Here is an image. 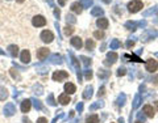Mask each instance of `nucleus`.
<instances>
[{
    "label": "nucleus",
    "mask_w": 158,
    "mask_h": 123,
    "mask_svg": "<svg viewBox=\"0 0 158 123\" xmlns=\"http://www.w3.org/2000/svg\"><path fill=\"white\" fill-rule=\"evenodd\" d=\"M126 8H128V10L130 13H137L144 8V4H142L141 0H132V1L128 3V7Z\"/></svg>",
    "instance_id": "f257e3e1"
},
{
    "label": "nucleus",
    "mask_w": 158,
    "mask_h": 123,
    "mask_svg": "<svg viewBox=\"0 0 158 123\" xmlns=\"http://www.w3.org/2000/svg\"><path fill=\"white\" fill-rule=\"evenodd\" d=\"M155 37H158V30H155V29H146L141 35V41L147 42L150 39L155 38Z\"/></svg>",
    "instance_id": "f03ea898"
},
{
    "label": "nucleus",
    "mask_w": 158,
    "mask_h": 123,
    "mask_svg": "<svg viewBox=\"0 0 158 123\" xmlns=\"http://www.w3.org/2000/svg\"><path fill=\"white\" fill-rule=\"evenodd\" d=\"M138 26H141V28L146 26V21L142 20V21H140V22H136V21H126L125 22V28L128 29V30H132V31H134Z\"/></svg>",
    "instance_id": "7ed1b4c3"
},
{
    "label": "nucleus",
    "mask_w": 158,
    "mask_h": 123,
    "mask_svg": "<svg viewBox=\"0 0 158 123\" xmlns=\"http://www.w3.org/2000/svg\"><path fill=\"white\" fill-rule=\"evenodd\" d=\"M32 24H33V26H36V28H41V26L46 25V18L41 15H37L32 18Z\"/></svg>",
    "instance_id": "20e7f679"
},
{
    "label": "nucleus",
    "mask_w": 158,
    "mask_h": 123,
    "mask_svg": "<svg viewBox=\"0 0 158 123\" xmlns=\"http://www.w3.org/2000/svg\"><path fill=\"white\" fill-rule=\"evenodd\" d=\"M67 77H68V73L66 72V71H55V72L53 73V80L54 81H62Z\"/></svg>",
    "instance_id": "39448f33"
},
{
    "label": "nucleus",
    "mask_w": 158,
    "mask_h": 123,
    "mask_svg": "<svg viewBox=\"0 0 158 123\" xmlns=\"http://www.w3.org/2000/svg\"><path fill=\"white\" fill-rule=\"evenodd\" d=\"M41 39L45 43H50V42H53V39H54V34L50 30H44L41 33Z\"/></svg>",
    "instance_id": "423d86ee"
},
{
    "label": "nucleus",
    "mask_w": 158,
    "mask_h": 123,
    "mask_svg": "<svg viewBox=\"0 0 158 123\" xmlns=\"http://www.w3.org/2000/svg\"><path fill=\"white\" fill-rule=\"evenodd\" d=\"M158 68V63L154 59H147L146 60V71L147 72H155Z\"/></svg>",
    "instance_id": "0eeeda50"
},
{
    "label": "nucleus",
    "mask_w": 158,
    "mask_h": 123,
    "mask_svg": "<svg viewBox=\"0 0 158 123\" xmlns=\"http://www.w3.org/2000/svg\"><path fill=\"white\" fill-rule=\"evenodd\" d=\"M117 60V54L116 52H108L107 54V59L104 60V64L105 65H111V64H113V63Z\"/></svg>",
    "instance_id": "6e6552de"
},
{
    "label": "nucleus",
    "mask_w": 158,
    "mask_h": 123,
    "mask_svg": "<svg viewBox=\"0 0 158 123\" xmlns=\"http://www.w3.org/2000/svg\"><path fill=\"white\" fill-rule=\"evenodd\" d=\"M47 55H49V49H47V47H41V49L37 50V58H38L40 60L46 59Z\"/></svg>",
    "instance_id": "1a4fd4ad"
},
{
    "label": "nucleus",
    "mask_w": 158,
    "mask_h": 123,
    "mask_svg": "<svg viewBox=\"0 0 158 123\" xmlns=\"http://www.w3.org/2000/svg\"><path fill=\"white\" fill-rule=\"evenodd\" d=\"M70 43H71V46L78 49V50H80L82 46H83V42H82L80 37H73V38L70 39Z\"/></svg>",
    "instance_id": "9d476101"
},
{
    "label": "nucleus",
    "mask_w": 158,
    "mask_h": 123,
    "mask_svg": "<svg viewBox=\"0 0 158 123\" xmlns=\"http://www.w3.org/2000/svg\"><path fill=\"white\" fill-rule=\"evenodd\" d=\"M20 59H21V62L25 63V64L30 63V52H29V50H23V52H21V55H20Z\"/></svg>",
    "instance_id": "9b49d317"
},
{
    "label": "nucleus",
    "mask_w": 158,
    "mask_h": 123,
    "mask_svg": "<svg viewBox=\"0 0 158 123\" xmlns=\"http://www.w3.org/2000/svg\"><path fill=\"white\" fill-rule=\"evenodd\" d=\"M15 113H16V109H15V106H13V104H7V105H5L4 114L7 115V117H12Z\"/></svg>",
    "instance_id": "f8f14e48"
},
{
    "label": "nucleus",
    "mask_w": 158,
    "mask_h": 123,
    "mask_svg": "<svg viewBox=\"0 0 158 123\" xmlns=\"http://www.w3.org/2000/svg\"><path fill=\"white\" fill-rule=\"evenodd\" d=\"M108 24H109V22H108V20H107V18H104V17L97 18V20H96V26L99 29H102V30H103V29H107L108 28Z\"/></svg>",
    "instance_id": "ddd939ff"
},
{
    "label": "nucleus",
    "mask_w": 158,
    "mask_h": 123,
    "mask_svg": "<svg viewBox=\"0 0 158 123\" xmlns=\"http://www.w3.org/2000/svg\"><path fill=\"white\" fill-rule=\"evenodd\" d=\"M30 107H32L30 99H24V101L21 102V111L23 113H28L29 110H30Z\"/></svg>",
    "instance_id": "4468645a"
},
{
    "label": "nucleus",
    "mask_w": 158,
    "mask_h": 123,
    "mask_svg": "<svg viewBox=\"0 0 158 123\" xmlns=\"http://www.w3.org/2000/svg\"><path fill=\"white\" fill-rule=\"evenodd\" d=\"M142 113H145V115L149 118H153L154 117V109H153L150 105H145L144 109H142Z\"/></svg>",
    "instance_id": "2eb2a0df"
},
{
    "label": "nucleus",
    "mask_w": 158,
    "mask_h": 123,
    "mask_svg": "<svg viewBox=\"0 0 158 123\" xmlns=\"http://www.w3.org/2000/svg\"><path fill=\"white\" fill-rule=\"evenodd\" d=\"M82 9H83V7H82L80 3L75 1V3H73V4H71V10H73L74 13H76V15H80Z\"/></svg>",
    "instance_id": "dca6fc26"
},
{
    "label": "nucleus",
    "mask_w": 158,
    "mask_h": 123,
    "mask_svg": "<svg viewBox=\"0 0 158 123\" xmlns=\"http://www.w3.org/2000/svg\"><path fill=\"white\" fill-rule=\"evenodd\" d=\"M65 90H66V93L67 94H73V93H75L76 92V88H75V85H74L73 83H66L65 84Z\"/></svg>",
    "instance_id": "f3484780"
},
{
    "label": "nucleus",
    "mask_w": 158,
    "mask_h": 123,
    "mask_svg": "<svg viewBox=\"0 0 158 123\" xmlns=\"http://www.w3.org/2000/svg\"><path fill=\"white\" fill-rule=\"evenodd\" d=\"M58 102H59L61 105H67L68 102H70V97H68V94L67 93L61 94V96L58 97Z\"/></svg>",
    "instance_id": "a211bd4d"
},
{
    "label": "nucleus",
    "mask_w": 158,
    "mask_h": 123,
    "mask_svg": "<svg viewBox=\"0 0 158 123\" xmlns=\"http://www.w3.org/2000/svg\"><path fill=\"white\" fill-rule=\"evenodd\" d=\"M8 51H9L11 56L16 58L17 56V54H18V47L16 46V44H9V46H8Z\"/></svg>",
    "instance_id": "6ab92c4d"
},
{
    "label": "nucleus",
    "mask_w": 158,
    "mask_h": 123,
    "mask_svg": "<svg viewBox=\"0 0 158 123\" xmlns=\"http://www.w3.org/2000/svg\"><path fill=\"white\" fill-rule=\"evenodd\" d=\"M50 63H53V64H61L62 63V56H61L59 54H54L50 56Z\"/></svg>",
    "instance_id": "aec40b11"
},
{
    "label": "nucleus",
    "mask_w": 158,
    "mask_h": 123,
    "mask_svg": "<svg viewBox=\"0 0 158 123\" xmlns=\"http://www.w3.org/2000/svg\"><path fill=\"white\" fill-rule=\"evenodd\" d=\"M91 15L92 16H99V17H100V16L104 15V10H103L100 7H94L91 9Z\"/></svg>",
    "instance_id": "412c9836"
},
{
    "label": "nucleus",
    "mask_w": 158,
    "mask_h": 123,
    "mask_svg": "<svg viewBox=\"0 0 158 123\" xmlns=\"http://www.w3.org/2000/svg\"><path fill=\"white\" fill-rule=\"evenodd\" d=\"M87 123H99V117L96 114H92V115H88L86 119Z\"/></svg>",
    "instance_id": "4be33fe9"
},
{
    "label": "nucleus",
    "mask_w": 158,
    "mask_h": 123,
    "mask_svg": "<svg viewBox=\"0 0 158 123\" xmlns=\"http://www.w3.org/2000/svg\"><path fill=\"white\" fill-rule=\"evenodd\" d=\"M109 47H111V50L118 49V47H121V42L118 41V39H112V41H111V43H109Z\"/></svg>",
    "instance_id": "5701e85b"
},
{
    "label": "nucleus",
    "mask_w": 158,
    "mask_h": 123,
    "mask_svg": "<svg viewBox=\"0 0 158 123\" xmlns=\"http://www.w3.org/2000/svg\"><path fill=\"white\" fill-rule=\"evenodd\" d=\"M84 46H86V49L90 51V50H94L96 44H95V41H94V39H87L86 43H84Z\"/></svg>",
    "instance_id": "b1692460"
},
{
    "label": "nucleus",
    "mask_w": 158,
    "mask_h": 123,
    "mask_svg": "<svg viewBox=\"0 0 158 123\" xmlns=\"http://www.w3.org/2000/svg\"><path fill=\"white\" fill-rule=\"evenodd\" d=\"M158 12V7H153V8H150V9H147V10H145L142 15H144V17H147V16H150V15H154V13H157Z\"/></svg>",
    "instance_id": "393cba45"
},
{
    "label": "nucleus",
    "mask_w": 158,
    "mask_h": 123,
    "mask_svg": "<svg viewBox=\"0 0 158 123\" xmlns=\"http://www.w3.org/2000/svg\"><path fill=\"white\" fill-rule=\"evenodd\" d=\"M68 54H70V56H71V63L74 64V67H75L76 69H79V60L75 58V55L73 54V51H70Z\"/></svg>",
    "instance_id": "a878e982"
},
{
    "label": "nucleus",
    "mask_w": 158,
    "mask_h": 123,
    "mask_svg": "<svg viewBox=\"0 0 158 123\" xmlns=\"http://www.w3.org/2000/svg\"><path fill=\"white\" fill-rule=\"evenodd\" d=\"M7 97H8V90L4 88V86H0V99L4 101Z\"/></svg>",
    "instance_id": "bb28decb"
},
{
    "label": "nucleus",
    "mask_w": 158,
    "mask_h": 123,
    "mask_svg": "<svg viewBox=\"0 0 158 123\" xmlns=\"http://www.w3.org/2000/svg\"><path fill=\"white\" fill-rule=\"evenodd\" d=\"M63 33H65V35H71L74 33V28L71 25H66L63 29Z\"/></svg>",
    "instance_id": "cd10ccee"
},
{
    "label": "nucleus",
    "mask_w": 158,
    "mask_h": 123,
    "mask_svg": "<svg viewBox=\"0 0 158 123\" xmlns=\"http://www.w3.org/2000/svg\"><path fill=\"white\" fill-rule=\"evenodd\" d=\"M91 96H92V86H87V88L84 89L83 97H84V98H90Z\"/></svg>",
    "instance_id": "c85d7f7f"
},
{
    "label": "nucleus",
    "mask_w": 158,
    "mask_h": 123,
    "mask_svg": "<svg viewBox=\"0 0 158 123\" xmlns=\"http://www.w3.org/2000/svg\"><path fill=\"white\" fill-rule=\"evenodd\" d=\"M94 37L96 39H103L105 37V34H104V31L103 30H96V31H94Z\"/></svg>",
    "instance_id": "c756f323"
},
{
    "label": "nucleus",
    "mask_w": 158,
    "mask_h": 123,
    "mask_svg": "<svg viewBox=\"0 0 158 123\" xmlns=\"http://www.w3.org/2000/svg\"><path fill=\"white\" fill-rule=\"evenodd\" d=\"M66 21H67V25H68V24H75L76 22V18L74 17L73 15H68V13H67V15H66Z\"/></svg>",
    "instance_id": "7c9ffc66"
},
{
    "label": "nucleus",
    "mask_w": 158,
    "mask_h": 123,
    "mask_svg": "<svg viewBox=\"0 0 158 123\" xmlns=\"http://www.w3.org/2000/svg\"><path fill=\"white\" fill-rule=\"evenodd\" d=\"M80 4L83 8H90L92 5V0H80Z\"/></svg>",
    "instance_id": "2f4dec72"
},
{
    "label": "nucleus",
    "mask_w": 158,
    "mask_h": 123,
    "mask_svg": "<svg viewBox=\"0 0 158 123\" xmlns=\"http://www.w3.org/2000/svg\"><path fill=\"white\" fill-rule=\"evenodd\" d=\"M97 75H99V77L105 79V77H108V75H109V72H108V71H105V69H100L99 72H97Z\"/></svg>",
    "instance_id": "473e14b6"
},
{
    "label": "nucleus",
    "mask_w": 158,
    "mask_h": 123,
    "mask_svg": "<svg viewBox=\"0 0 158 123\" xmlns=\"http://www.w3.org/2000/svg\"><path fill=\"white\" fill-rule=\"evenodd\" d=\"M124 58H128V59L133 60V62H142V60L140 59L137 55H124Z\"/></svg>",
    "instance_id": "72a5a7b5"
},
{
    "label": "nucleus",
    "mask_w": 158,
    "mask_h": 123,
    "mask_svg": "<svg viewBox=\"0 0 158 123\" xmlns=\"http://www.w3.org/2000/svg\"><path fill=\"white\" fill-rule=\"evenodd\" d=\"M80 59L83 60V64L86 65V67H88V65L91 64V59H90V58H87V56H80Z\"/></svg>",
    "instance_id": "f704fd0d"
},
{
    "label": "nucleus",
    "mask_w": 158,
    "mask_h": 123,
    "mask_svg": "<svg viewBox=\"0 0 158 123\" xmlns=\"http://www.w3.org/2000/svg\"><path fill=\"white\" fill-rule=\"evenodd\" d=\"M140 102H141V97L140 96H136V98H134V102H133V107L136 109V107H138Z\"/></svg>",
    "instance_id": "c9c22d12"
},
{
    "label": "nucleus",
    "mask_w": 158,
    "mask_h": 123,
    "mask_svg": "<svg viewBox=\"0 0 158 123\" xmlns=\"http://www.w3.org/2000/svg\"><path fill=\"white\" fill-rule=\"evenodd\" d=\"M84 76H86L87 80H90V79L92 77V71L91 69H86L84 71Z\"/></svg>",
    "instance_id": "e433bc0d"
},
{
    "label": "nucleus",
    "mask_w": 158,
    "mask_h": 123,
    "mask_svg": "<svg viewBox=\"0 0 158 123\" xmlns=\"http://www.w3.org/2000/svg\"><path fill=\"white\" fill-rule=\"evenodd\" d=\"M125 73H126V71H125V68H124V67H120L117 69V76H124Z\"/></svg>",
    "instance_id": "4c0bfd02"
},
{
    "label": "nucleus",
    "mask_w": 158,
    "mask_h": 123,
    "mask_svg": "<svg viewBox=\"0 0 158 123\" xmlns=\"http://www.w3.org/2000/svg\"><path fill=\"white\" fill-rule=\"evenodd\" d=\"M124 101H125V94H121V96L118 97V101H117V104L123 106V105H124Z\"/></svg>",
    "instance_id": "58836bf2"
},
{
    "label": "nucleus",
    "mask_w": 158,
    "mask_h": 123,
    "mask_svg": "<svg viewBox=\"0 0 158 123\" xmlns=\"http://www.w3.org/2000/svg\"><path fill=\"white\" fill-rule=\"evenodd\" d=\"M103 106V102H96V104H94L91 106V110H94V109H97V107H102Z\"/></svg>",
    "instance_id": "ea45409f"
},
{
    "label": "nucleus",
    "mask_w": 158,
    "mask_h": 123,
    "mask_svg": "<svg viewBox=\"0 0 158 123\" xmlns=\"http://www.w3.org/2000/svg\"><path fill=\"white\" fill-rule=\"evenodd\" d=\"M133 46H134V41L128 39V41H126V47H128V49H130V47H133Z\"/></svg>",
    "instance_id": "a19ab883"
},
{
    "label": "nucleus",
    "mask_w": 158,
    "mask_h": 123,
    "mask_svg": "<svg viewBox=\"0 0 158 123\" xmlns=\"http://www.w3.org/2000/svg\"><path fill=\"white\" fill-rule=\"evenodd\" d=\"M33 102H34V106H36V109H42V106H41V102L40 101H36V99H33Z\"/></svg>",
    "instance_id": "79ce46f5"
},
{
    "label": "nucleus",
    "mask_w": 158,
    "mask_h": 123,
    "mask_svg": "<svg viewBox=\"0 0 158 123\" xmlns=\"http://www.w3.org/2000/svg\"><path fill=\"white\" fill-rule=\"evenodd\" d=\"M47 101H49V104H50V105H53V106H54V105H55L54 98H53V94H50V96H49V98H47Z\"/></svg>",
    "instance_id": "37998d69"
},
{
    "label": "nucleus",
    "mask_w": 158,
    "mask_h": 123,
    "mask_svg": "<svg viewBox=\"0 0 158 123\" xmlns=\"http://www.w3.org/2000/svg\"><path fill=\"white\" fill-rule=\"evenodd\" d=\"M37 123H47V120H46V118L41 117V118H38V119H37Z\"/></svg>",
    "instance_id": "c03bdc74"
},
{
    "label": "nucleus",
    "mask_w": 158,
    "mask_h": 123,
    "mask_svg": "<svg viewBox=\"0 0 158 123\" xmlns=\"http://www.w3.org/2000/svg\"><path fill=\"white\" fill-rule=\"evenodd\" d=\"M59 15H61L59 9H58V8H54V16H55L57 18H59Z\"/></svg>",
    "instance_id": "a18cd8bd"
},
{
    "label": "nucleus",
    "mask_w": 158,
    "mask_h": 123,
    "mask_svg": "<svg viewBox=\"0 0 158 123\" xmlns=\"http://www.w3.org/2000/svg\"><path fill=\"white\" fill-rule=\"evenodd\" d=\"M103 94H104V86H102V88L99 89V92H97V96H103Z\"/></svg>",
    "instance_id": "49530a36"
},
{
    "label": "nucleus",
    "mask_w": 158,
    "mask_h": 123,
    "mask_svg": "<svg viewBox=\"0 0 158 123\" xmlns=\"http://www.w3.org/2000/svg\"><path fill=\"white\" fill-rule=\"evenodd\" d=\"M11 75H12L13 76V77H17L18 79V75H17V72H15V69H13V68H12V69H11Z\"/></svg>",
    "instance_id": "de8ad7c7"
},
{
    "label": "nucleus",
    "mask_w": 158,
    "mask_h": 123,
    "mask_svg": "<svg viewBox=\"0 0 158 123\" xmlns=\"http://www.w3.org/2000/svg\"><path fill=\"white\" fill-rule=\"evenodd\" d=\"M66 1H67V0H58V4H59L61 7H63V5L66 4Z\"/></svg>",
    "instance_id": "09e8293b"
},
{
    "label": "nucleus",
    "mask_w": 158,
    "mask_h": 123,
    "mask_svg": "<svg viewBox=\"0 0 158 123\" xmlns=\"http://www.w3.org/2000/svg\"><path fill=\"white\" fill-rule=\"evenodd\" d=\"M76 109H78L79 111H82V109H83V104H82V102H80V104H79L78 106H76Z\"/></svg>",
    "instance_id": "8fccbe9b"
},
{
    "label": "nucleus",
    "mask_w": 158,
    "mask_h": 123,
    "mask_svg": "<svg viewBox=\"0 0 158 123\" xmlns=\"http://www.w3.org/2000/svg\"><path fill=\"white\" fill-rule=\"evenodd\" d=\"M45 1H47V3H49V4H50V5H51L53 8H55V7H54V3H53V0H45Z\"/></svg>",
    "instance_id": "3c124183"
},
{
    "label": "nucleus",
    "mask_w": 158,
    "mask_h": 123,
    "mask_svg": "<svg viewBox=\"0 0 158 123\" xmlns=\"http://www.w3.org/2000/svg\"><path fill=\"white\" fill-rule=\"evenodd\" d=\"M111 1H112V0H103V3H105V4H109Z\"/></svg>",
    "instance_id": "603ef678"
},
{
    "label": "nucleus",
    "mask_w": 158,
    "mask_h": 123,
    "mask_svg": "<svg viewBox=\"0 0 158 123\" xmlns=\"http://www.w3.org/2000/svg\"><path fill=\"white\" fill-rule=\"evenodd\" d=\"M23 120H24V123H30V122H29V119H26V118H24Z\"/></svg>",
    "instance_id": "864d4df0"
},
{
    "label": "nucleus",
    "mask_w": 158,
    "mask_h": 123,
    "mask_svg": "<svg viewBox=\"0 0 158 123\" xmlns=\"http://www.w3.org/2000/svg\"><path fill=\"white\" fill-rule=\"evenodd\" d=\"M154 106L157 107V110H158V101H155V102H154Z\"/></svg>",
    "instance_id": "5fc2aeb1"
},
{
    "label": "nucleus",
    "mask_w": 158,
    "mask_h": 123,
    "mask_svg": "<svg viewBox=\"0 0 158 123\" xmlns=\"http://www.w3.org/2000/svg\"><path fill=\"white\" fill-rule=\"evenodd\" d=\"M16 1H17V3H24L25 0H16Z\"/></svg>",
    "instance_id": "6e6d98bb"
},
{
    "label": "nucleus",
    "mask_w": 158,
    "mask_h": 123,
    "mask_svg": "<svg viewBox=\"0 0 158 123\" xmlns=\"http://www.w3.org/2000/svg\"><path fill=\"white\" fill-rule=\"evenodd\" d=\"M136 123H141V122H140V120H138V122H136Z\"/></svg>",
    "instance_id": "4d7b16f0"
},
{
    "label": "nucleus",
    "mask_w": 158,
    "mask_h": 123,
    "mask_svg": "<svg viewBox=\"0 0 158 123\" xmlns=\"http://www.w3.org/2000/svg\"><path fill=\"white\" fill-rule=\"evenodd\" d=\"M157 13H158V12H157Z\"/></svg>",
    "instance_id": "13d9d810"
}]
</instances>
